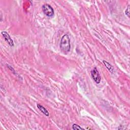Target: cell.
<instances>
[{"label": "cell", "instance_id": "1", "mask_svg": "<svg viewBox=\"0 0 130 130\" xmlns=\"http://www.w3.org/2000/svg\"><path fill=\"white\" fill-rule=\"evenodd\" d=\"M60 48L64 53H67L70 51V39L68 35L66 34L62 37L60 43Z\"/></svg>", "mask_w": 130, "mask_h": 130}, {"label": "cell", "instance_id": "2", "mask_svg": "<svg viewBox=\"0 0 130 130\" xmlns=\"http://www.w3.org/2000/svg\"><path fill=\"white\" fill-rule=\"evenodd\" d=\"M42 10L44 13L48 17H52L54 14L53 9L48 4L43 5L42 6Z\"/></svg>", "mask_w": 130, "mask_h": 130}, {"label": "cell", "instance_id": "3", "mask_svg": "<svg viewBox=\"0 0 130 130\" xmlns=\"http://www.w3.org/2000/svg\"><path fill=\"white\" fill-rule=\"evenodd\" d=\"M91 75L94 81L97 83H99L101 82V78L100 75L97 69V68H94L91 71Z\"/></svg>", "mask_w": 130, "mask_h": 130}, {"label": "cell", "instance_id": "4", "mask_svg": "<svg viewBox=\"0 0 130 130\" xmlns=\"http://www.w3.org/2000/svg\"><path fill=\"white\" fill-rule=\"evenodd\" d=\"M2 35L4 37L5 41L7 42V43L10 46H14V42L12 40V39L11 38L10 35L7 33L6 32H2Z\"/></svg>", "mask_w": 130, "mask_h": 130}, {"label": "cell", "instance_id": "5", "mask_svg": "<svg viewBox=\"0 0 130 130\" xmlns=\"http://www.w3.org/2000/svg\"><path fill=\"white\" fill-rule=\"evenodd\" d=\"M37 107L44 114H45V115H46L47 116H49V112L48 111H47V110L44 108L43 106L40 105V104H37Z\"/></svg>", "mask_w": 130, "mask_h": 130}, {"label": "cell", "instance_id": "6", "mask_svg": "<svg viewBox=\"0 0 130 130\" xmlns=\"http://www.w3.org/2000/svg\"><path fill=\"white\" fill-rule=\"evenodd\" d=\"M103 63L104 64L105 67L108 69V70L111 72V73H113L114 71V68L113 67V66L110 65L109 63L105 61H103Z\"/></svg>", "mask_w": 130, "mask_h": 130}, {"label": "cell", "instance_id": "7", "mask_svg": "<svg viewBox=\"0 0 130 130\" xmlns=\"http://www.w3.org/2000/svg\"><path fill=\"white\" fill-rule=\"evenodd\" d=\"M73 129H75V130H78V129H84V128L80 127L79 125L77 124H73Z\"/></svg>", "mask_w": 130, "mask_h": 130}, {"label": "cell", "instance_id": "8", "mask_svg": "<svg viewBox=\"0 0 130 130\" xmlns=\"http://www.w3.org/2000/svg\"><path fill=\"white\" fill-rule=\"evenodd\" d=\"M129 6L128 5L127 9L125 10V14L128 16L129 17Z\"/></svg>", "mask_w": 130, "mask_h": 130}]
</instances>
